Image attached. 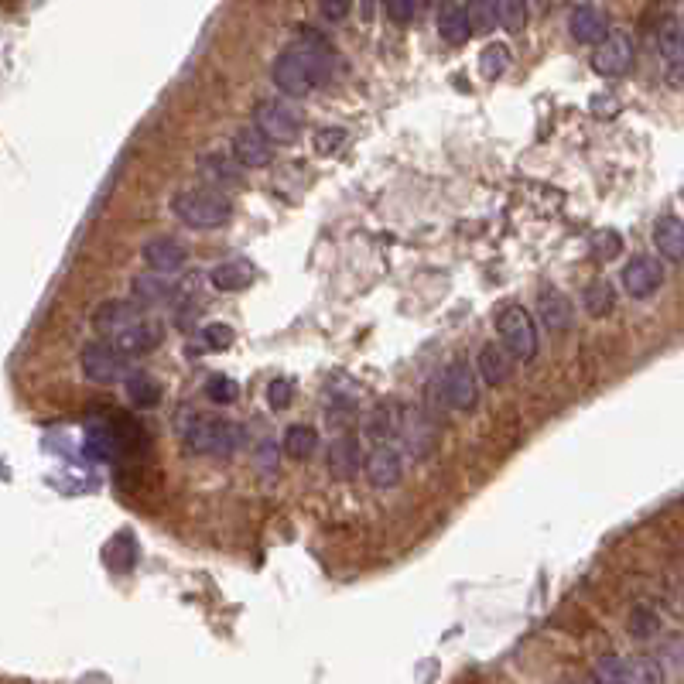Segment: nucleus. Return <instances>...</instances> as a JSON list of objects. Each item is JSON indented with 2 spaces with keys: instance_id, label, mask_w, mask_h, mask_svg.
Instances as JSON below:
<instances>
[{
  "instance_id": "22",
  "label": "nucleus",
  "mask_w": 684,
  "mask_h": 684,
  "mask_svg": "<svg viewBox=\"0 0 684 684\" xmlns=\"http://www.w3.org/2000/svg\"><path fill=\"white\" fill-rule=\"evenodd\" d=\"M130 295L141 301V305H161V301L175 298L178 288L171 278H165L161 271H154V274H137V278L130 281Z\"/></svg>"
},
{
  "instance_id": "6",
  "label": "nucleus",
  "mask_w": 684,
  "mask_h": 684,
  "mask_svg": "<svg viewBox=\"0 0 684 684\" xmlns=\"http://www.w3.org/2000/svg\"><path fill=\"white\" fill-rule=\"evenodd\" d=\"M435 390L442 394V401L452 407V411H472L479 404V380L472 373V366L462 360H455L438 373Z\"/></svg>"
},
{
  "instance_id": "39",
  "label": "nucleus",
  "mask_w": 684,
  "mask_h": 684,
  "mask_svg": "<svg viewBox=\"0 0 684 684\" xmlns=\"http://www.w3.org/2000/svg\"><path fill=\"white\" fill-rule=\"evenodd\" d=\"M315 4H319L325 21H346L353 11V0H315Z\"/></svg>"
},
{
  "instance_id": "5",
  "label": "nucleus",
  "mask_w": 684,
  "mask_h": 684,
  "mask_svg": "<svg viewBox=\"0 0 684 684\" xmlns=\"http://www.w3.org/2000/svg\"><path fill=\"white\" fill-rule=\"evenodd\" d=\"M633 59H637L633 38L626 31H609L592 52V72L602 79H620L633 69Z\"/></svg>"
},
{
  "instance_id": "16",
  "label": "nucleus",
  "mask_w": 684,
  "mask_h": 684,
  "mask_svg": "<svg viewBox=\"0 0 684 684\" xmlns=\"http://www.w3.org/2000/svg\"><path fill=\"white\" fill-rule=\"evenodd\" d=\"M513 360H517V356H513L503 342H486V346L479 349L476 370L490 387H503L510 380V373H513Z\"/></svg>"
},
{
  "instance_id": "15",
  "label": "nucleus",
  "mask_w": 684,
  "mask_h": 684,
  "mask_svg": "<svg viewBox=\"0 0 684 684\" xmlns=\"http://www.w3.org/2000/svg\"><path fill=\"white\" fill-rule=\"evenodd\" d=\"M325 459H329V472L336 479H356L363 469V455H360V438L356 435H339L329 442V452H325Z\"/></svg>"
},
{
  "instance_id": "14",
  "label": "nucleus",
  "mask_w": 684,
  "mask_h": 684,
  "mask_svg": "<svg viewBox=\"0 0 684 684\" xmlns=\"http://www.w3.org/2000/svg\"><path fill=\"white\" fill-rule=\"evenodd\" d=\"M363 476L370 479V486L377 490H390L404 479V462L390 445H377L370 455L363 459Z\"/></svg>"
},
{
  "instance_id": "41",
  "label": "nucleus",
  "mask_w": 684,
  "mask_h": 684,
  "mask_svg": "<svg viewBox=\"0 0 684 684\" xmlns=\"http://www.w3.org/2000/svg\"><path fill=\"white\" fill-rule=\"evenodd\" d=\"M260 469H264V472H274V466H278V455H274V445L271 442H264V445H260Z\"/></svg>"
},
{
  "instance_id": "4",
  "label": "nucleus",
  "mask_w": 684,
  "mask_h": 684,
  "mask_svg": "<svg viewBox=\"0 0 684 684\" xmlns=\"http://www.w3.org/2000/svg\"><path fill=\"white\" fill-rule=\"evenodd\" d=\"M496 332H500V342L520 363L537 360V325L527 308L503 305L500 312H496Z\"/></svg>"
},
{
  "instance_id": "18",
  "label": "nucleus",
  "mask_w": 684,
  "mask_h": 684,
  "mask_svg": "<svg viewBox=\"0 0 684 684\" xmlns=\"http://www.w3.org/2000/svg\"><path fill=\"white\" fill-rule=\"evenodd\" d=\"M657 48H661V59L667 65V76L671 83L684 79V28L678 21H664L657 31Z\"/></svg>"
},
{
  "instance_id": "7",
  "label": "nucleus",
  "mask_w": 684,
  "mask_h": 684,
  "mask_svg": "<svg viewBox=\"0 0 684 684\" xmlns=\"http://www.w3.org/2000/svg\"><path fill=\"white\" fill-rule=\"evenodd\" d=\"M596 681L606 684H650V681H664V671L657 667L650 657H599L596 664Z\"/></svg>"
},
{
  "instance_id": "32",
  "label": "nucleus",
  "mask_w": 684,
  "mask_h": 684,
  "mask_svg": "<svg viewBox=\"0 0 684 684\" xmlns=\"http://www.w3.org/2000/svg\"><path fill=\"white\" fill-rule=\"evenodd\" d=\"M206 397L219 407L233 404L236 397H240V387H236L233 377H226V373H213V377L206 380Z\"/></svg>"
},
{
  "instance_id": "42",
  "label": "nucleus",
  "mask_w": 684,
  "mask_h": 684,
  "mask_svg": "<svg viewBox=\"0 0 684 684\" xmlns=\"http://www.w3.org/2000/svg\"><path fill=\"white\" fill-rule=\"evenodd\" d=\"M555 4H568V7H572V4H585V0H555Z\"/></svg>"
},
{
  "instance_id": "35",
  "label": "nucleus",
  "mask_w": 684,
  "mask_h": 684,
  "mask_svg": "<svg viewBox=\"0 0 684 684\" xmlns=\"http://www.w3.org/2000/svg\"><path fill=\"white\" fill-rule=\"evenodd\" d=\"M342 144H346V130H342V127H322L319 134H315V151L325 154V158H329V154H336Z\"/></svg>"
},
{
  "instance_id": "36",
  "label": "nucleus",
  "mask_w": 684,
  "mask_h": 684,
  "mask_svg": "<svg viewBox=\"0 0 684 684\" xmlns=\"http://www.w3.org/2000/svg\"><path fill=\"white\" fill-rule=\"evenodd\" d=\"M384 11L394 24H411L414 14H418V0H384Z\"/></svg>"
},
{
  "instance_id": "29",
  "label": "nucleus",
  "mask_w": 684,
  "mask_h": 684,
  "mask_svg": "<svg viewBox=\"0 0 684 684\" xmlns=\"http://www.w3.org/2000/svg\"><path fill=\"white\" fill-rule=\"evenodd\" d=\"M507 69H510V48L503 42H490L483 48V55H479V72H483V79L496 83Z\"/></svg>"
},
{
  "instance_id": "2",
  "label": "nucleus",
  "mask_w": 684,
  "mask_h": 684,
  "mask_svg": "<svg viewBox=\"0 0 684 684\" xmlns=\"http://www.w3.org/2000/svg\"><path fill=\"white\" fill-rule=\"evenodd\" d=\"M178 431H182L185 449L195 455H233L243 445V428L223 418H199L189 411V418H178Z\"/></svg>"
},
{
  "instance_id": "1",
  "label": "nucleus",
  "mask_w": 684,
  "mask_h": 684,
  "mask_svg": "<svg viewBox=\"0 0 684 684\" xmlns=\"http://www.w3.org/2000/svg\"><path fill=\"white\" fill-rule=\"evenodd\" d=\"M332 65H336V52L329 48V42L305 31L298 42H291L274 59L271 76L284 96H308L332 76Z\"/></svg>"
},
{
  "instance_id": "30",
  "label": "nucleus",
  "mask_w": 684,
  "mask_h": 684,
  "mask_svg": "<svg viewBox=\"0 0 684 684\" xmlns=\"http://www.w3.org/2000/svg\"><path fill=\"white\" fill-rule=\"evenodd\" d=\"M472 35H490V31L500 24V14H496V0H469L466 4Z\"/></svg>"
},
{
  "instance_id": "25",
  "label": "nucleus",
  "mask_w": 684,
  "mask_h": 684,
  "mask_svg": "<svg viewBox=\"0 0 684 684\" xmlns=\"http://www.w3.org/2000/svg\"><path fill=\"white\" fill-rule=\"evenodd\" d=\"M134 319H141V301H107V305L100 308V312L93 315V325L100 332H117V329H124L127 322H134Z\"/></svg>"
},
{
  "instance_id": "21",
  "label": "nucleus",
  "mask_w": 684,
  "mask_h": 684,
  "mask_svg": "<svg viewBox=\"0 0 684 684\" xmlns=\"http://www.w3.org/2000/svg\"><path fill=\"white\" fill-rule=\"evenodd\" d=\"M438 35H442V42L449 45H466L472 38V24H469V14L462 4H442L438 7Z\"/></svg>"
},
{
  "instance_id": "10",
  "label": "nucleus",
  "mask_w": 684,
  "mask_h": 684,
  "mask_svg": "<svg viewBox=\"0 0 684 684\" xmlns=\"http://www.w3.org/2000/svg\"><path fill=\"white\" fill-rule=\"evenodd\" d=\"M620 281H623V291L630 298H650L664 284V267H661V260H657V257L637 254V257L626 260Z\"/></svg>"
},
{
  "instance_id": "3",
  "label": "nucleus",
  "mask_w": 684,
  "mask_h": 684,
  "mask_svg": "<svg viewBox=\"0 0 684 684\" xmlns=\"http://www.w3.org/2000/svg\"><path fill=\"white\" fill-rule=\"evenodd\" d=\"M171 213L182 219L189 230H219L233 219V202L213 189L178 192L171 199Z\"/></svg>"
},
{
  "instance_id": "27",
  "label": "nucleus",
  "mask_w": 684,
  "mask_h": 684,
  "mask_svg": "<svg viewBox=\"0 0 684 684\" xmlns=\"http://www.w3.org/2000/svg\"><path fill=\"white\" fill-rule=\"evenodd\" d=\"M401 431H404V438H407V442H404L407 449L418 455V459H425V455L431 452V445H435V442H431L435 435H431L428 421L421 418L418 411H407V414H404V421H401Z\"/></svg>"
},
{
  "instance_id": "17",
  "label": "nucleus",
  "mask_w": 684,
  "mask_h": 684,
  "mask_svg": "<svg viewBox=\"0 0 684 684\" xmlns=\"http://www.w3.org/2000/svg\"><path fill=\"white\" fill-rule=\"evenodd\" d=\"M537 315H541L544 329L548 332H568L575 325V308L561 291L555 288H541V298H537Z\"/></svg>"
},
{
  "instance_id": "11",
  "label": "nucleus",
  "mask_w": 684,
  "mask_h": 684,
  "mask_svg": "<svg viewBox=\"0 0 684 684\" xmlns=\"http://www.w3.org/2000/svg\"><path fill=\"white\" fill-rule=\"evenodd\" d=\"M233 158L240 168H267L274 158V141L257 124L240 127L233 134Z\"/></svg>"
},
{
  "instance_id": "24",
  "label": "nucleus",
  "mask_w": 684,
  "mask_h": 684,
  "mask_svg": "<svg viewBox=\"0 0 684 684\" xmlns=\"http://www.w3.org/2000/svg\"><path fill=\"white\" fill-rule=\"evenodd\" d=\"M257 278V271L247 264V260H226V264H216L213 271H209V284H213L216 291H243L250 288Z\"/></svg>"
},
{
  "instance_id": "40",
  "label": "nucleus",
  "mask_w": 684,
  "mask_h": 684,
  "mask_svg": "<svg viewBox=\"0 0 684 684\" xmlns=\"http://www.w3.org/2000/svg\"><path fill=\"white\" fill-rule=\"evenodd\" d=\"M592 110H596V117H616V113H620V103H616L613 96H596V100H592Z\"/></svg>"
},
{
  "instance_id": "31",
  "label": "nucleus",
  "mask_w": 684,
  "mask_h": 684,
  "mask_svg": "<svg viewBox=\"0 0 684 684\" xmlns=\"http://www.w3.org/2000/svg\"><path fill=\"white\" fill-rule=\"evenodd\" d=\"M626 626H630V633L637 640H650L657 630H661V616H657L650 606H633V613H630V620H626Z\"/></svg>"
},
{
  "instance_id": "12",
  "label": "nucleus",
  "mask_w": 684,
  "mask_h": 684,
  "mask_svg": "<svg viewBox=\"0 0 684 684\" xmlns=\"http://www.w3.org/2000/svg\"><path fill=\"white\" fill-rule=\"evenodd\" d=\"M161 339H165V329H161L158 322H144V319L127 322L124 329H117V332L110 336L113 346H117L120 353H127V356L151 353V349H158V346H161Z\"/></svg>"
},
{
  "instance_id": "19",
  "label": "nucleus",
  "mask_w": 684,
  "mask_h": 684,
  "mask_svg": "<svg viewBox=\"0 0 684 684\" xmlns=\"http://www.w3.org/2000/svg\"><path fill=\"white\" fill-rule=\"evenodd\" d=\"M144 264H148L151 271L175 274L178 267L185 264V247L175 240V236H154V240L144 243Z\"/></svg>"
},
{
  "instance_id": "37",
  "label": "nucleus",
  "mask_w": 684,
  "mask_h": 684,
  "mask_svg": "<svg viewBox=\"0 0 684 684\" xmlns=\"http://www.w3.org/2000/svg\"><path fill=\"white\" fill-rule=\"evenodd\" d=\"M291 397H295V387H291V380H274V384L267 387V404H271V411H288Z\"/></svg>"
},
{
  "instance_id": "20",
  "label": "nucleus",
  "mask_w": 684,
  "mask_h": 684,
  "mask_svg": "<svg viewBox=\"0 0 684 684\" xmlns=\"http://www.w3.org/2000/svg\"><path fill=\"white\" fill-rule=\"evenodd\" d=\"M127 384V401L137 407V411H151V407L161 404V397H165V387H161V380H154L148 370H130L124 377Z\"/></svg>"
},
{
  "instance_id": "8",
  "label": "nucleus",
  "mask_w": 684,
  "mask_h": 684,
  "mask_svg": "<svg viewBox=\"0 0 684 684\" xmlns=\"http://www.w3.org/2000/svg\"><path fill=\"white\" fill-rule=\"evenodd\" d=\"M79 363H83V373L96 384H113V380L127 377V353H120L113 342H86L83 353H79Z\"/></svg>"
},
{
  "instance_id": "9",
  "label": "nucleus",
  "mask_w": 684,
  "mask_h": 684,
  "mask_svg": "<svg viewBox=\"0 0 684 684\" xmlns=\"http://www.w3.org/2000/svg\"><path fill=\"white\" fill-rule=\"evenodd\" d=\"M254 124L264 130V134L271 137L274 144H284V148H288V144H295L298 134H301L298 113H291V107H284V103H274V100L257 103Z\"/></svg>"
},
{
  "instance_id": "34",
  "label": "nucleus",
  "mask_w": 684,
  "mask_h": 684,
  "mask_svg": "<svg viewBox=\"0 0 684 684\" xmlns=\"http://www.w3.org/2000/svg\"><path fill=\"white\" fill-rule=\"evenodd\" d=\"M199 339H202V349H216V353H223V349L233 346L236 332L230 329V325L213 322V325H206V329L199 332Z\"/></svg>"
},
{
  "instance_id": "28",
  "label": "nucleus",
  "mask_w": 684,
  "mask_h": 684,
  "mask_svg": "<svg viewBox=\"0 0 684 684\" xmlns=\"http://www.w3.org/2000/svg\"><path fill=\"white\" fill-rule=\"evenodd\" d=\"M582 305H585V312L589 315H596V319H602V315H609L613 312V305H616V295H613V284L609 281H592L589 288L582 291Z\"/></svg>"
},
{
  "instance_id": "38",
  "label": "nucleus",
  "mask_w": 684,
  "mask_h": 684,
  "mask_svg": "<svg viewBox=\"0 0 684 684\" xmlns=\"http://www.w3.org/2000/svg\"><path fill=\"white\" fill-rule=\"evenodd\" d=\"M202 165H206V178H213V182H236V171L223 154H216V158H202Z\"/></svg>"
},
{
  "instance_id": "26",
  "label": "nucleus",
  "mask_w": 684,
  "mask_h": 684,
  "mask_svg": "<svg viewBox=\"0 0 684 684\" xmlns=\"http://www.w3.org/2000/svg\"><path fill=\"white\" fill-rule=\"evenodd\" d=\"M281 449L288 459H295V462L312 459L315 449H319V431H315L312 425H291L281 438Z\"/></svg>"
},
{
  "instance_id": "23",
  "label": "nucleus",
  "mask_w": 684,
  "mask_h": 684,
  "mask_svg": "<svg viewBox=\"0 0 684 684\" xmlns=\"http://www.w3.org/2000/svg\"><path fill=\"white\" fill-rule=\"evenodd\" d=\"M654 247L661 250L664 260L681 264L684 260V223L678 216H661L654 226Z\"/></svg>"
},
{
  "instance_id": "13",
  "label": "nucleus",
  "mask_w": 684,
  "mask_h": 684,
  "mask_svg": "<svg viewBox=\"0 0 684 684\" xmlns=\"http://www.w3.org/2000/svg\"><path fill=\"white\" fill-rule=\"evenodd\" d=\"M568 31H572L578 45H599L613 28H609V14L599 4L585 0V4H575L572 18H568Z\"/></svg>"
},
{
  "instance_id": "33",
  "label": "nucleus",
  "mask_w": 684,
  "mask_h": 684,
  "mask_svg": "<svg viewBox=\"0 0 684 684\" xmlns=\"http://www.w3.org/2000/svg\"><path fill=\"white\" fill-rule=\"evenodd\" d=\"M496 14L507 31L527 28V0H496Z\"/></svg>"
}]
</instances>
